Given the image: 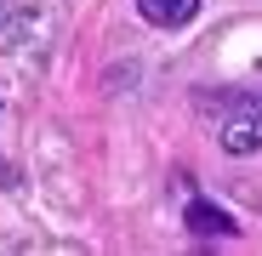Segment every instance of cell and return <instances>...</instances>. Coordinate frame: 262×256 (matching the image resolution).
Segmentation results:
<instances>
[{"mask_svg":"<svg viewBox=\"0 0 262 256\" xmlns=\"http://www.w3.org/2000/svg\"><path fill=\"white\" fill-rule=\"evenodd\" d=\"M137 12L154 23V29H183L200 17V0H137Z\"/></svg>","mask_w":262,"mask_h":256,"instance_id":"cell-2","label":"cell"},{"mask_svg":"<svg viewBox=\"0 0 262 256\" xmlns=\"http://www.w3.org/2000/svg\"><path fill=\"white\" fill-rule=\"evenodd\" d=\"M183 222H188V234H205V239H228L234 234V217L223 205H211V199H188Z\"/></svg>","mask_w":262,"mask_h":256,"instance_id":"cell-1","label":"cell"},{"mask_svg":"<svg viewBox=\"0 0 262 256\" xmlns=\"http://www.w3.org/2000/svg\"><path fill=\"white\" fill-rule=\"evenodd\" d=\"M29 29H34V12H23L17 0H0V52H12Z\"/></svg>","mask_w":262,"mask_h":256,"instance_id":"cell-3","label":"cell"}]
</instances>
